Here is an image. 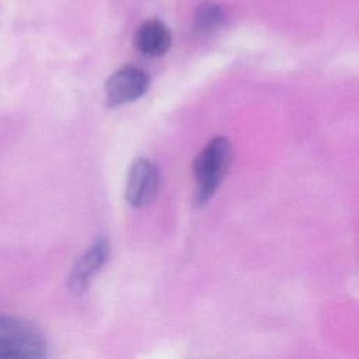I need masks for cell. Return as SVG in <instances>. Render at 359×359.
Listing matches in <instances>:
<instances>
[{
    "instance_id": "obj_4",
    "label": "cell",
    "mask_w": 359,
    "mask_h": 359,
    "mask_svg": "<svg viewBox=\"0 0 359 359\" xmlns=\"http://www.w3.org/2000/svg\"><path fill=\"white\" fill-rule=\"evenodd\" d=\"M158 181L160 175L157 167L146 157L136 158L132 163L126 178L125 196L128 203L133 208L149 205L157 194Z\"/></svg>"
},
{
    "instance_id": "obj_3",
    "label": "cell",
    "mask_w": 359,
    "mask_h": 359,
    "mask_svg": "<svg viewBox=\"0 0 359 359\" xmlns=\"http://www.w3.org/2000/svg\"><path fill=\"white\" fill-rule=\"evenodd\" d=\"M150 79L140 67L125 65L114 72L105 83V102L119 107L139 100L149 88Z\"/></svg>"
},
{
    "instance_id": "obj_5",
    "label": "cell",
    "mask_w": 359,
    "mask_h": 359,
    "mask_svg": "<svg viewBox=\"0 0 359 359\" xmlns=\"http://www.w3.org/2000/svg\"><path fill=\"white\" fill-rule=\"evenodd\" d=\"M109 255V244L105 238H98L74 264L70 271L67 286L73 294H81L87 290L93 276L104 266Z\"/></svg>"
},
{
    "instance_id": "obj_2",
    "label": "cell",
    "mask_w": 359,
    "mask_h": 359,
    "mask_svg": "<svg viewBox=\"0 0 359 359\" xmlns=\"http://www.w3.org/2000/svg\"><path fill=\"white\" fill-rule=\"evenodd\" d=\"M41 331L22 320L0 314V359H46Z\"/></svg>"
},
{
    "instance_id": "obj_7",
    "label": "cell",
    "mask_w": 359,
    "mask_h": 359,
    "mask_svg": "<svg viewBox=\"0 0 359 359\" xmlns=\"http://www.w3.org/2000/svg\"><path fill=\"white\" fill-rule=\"evenodd\" d=\"M224 21V11L223 8L212 1L202 3L194 18V28L199 34H208L219 28Z\"/></svg>"
},
{
    "instance_id": "obj_1",
    "label": "cell",
    "mask_w": 359,
    "mask_h": 359,
    "mask_svg": "<svg viewBox=\"0 0 359 359\" xmlns=\"http://www.w3.org/2000/svg\"><path fill=\"white\" fill-rule=\"evenodd\" d=\"M231 161V144L224 137L212 139L195 157L192 171L196 184L195 202L205 205L219 188Z\"/></svg>"
},
{
    "instance_id": "obj_6",
    "label": "cell",
    "mask_w": 359,
    "mask_h": 359,
    "mask_svg": "<svg viewBox=\"0 0 359 359\" xmlns=\"http://www.w3.org/2000/svg\"><path fill=\"white\" fill-rule=\"evenodd\" d=\"M171 32L168 27L156 18L147 20L139 25L133 38L136 49L150 57L165 55L171 46Z\"/></svg>"
}]
</instances>
